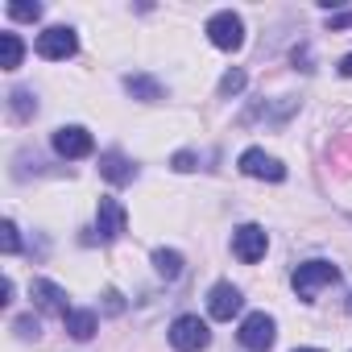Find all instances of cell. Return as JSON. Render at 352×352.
Returning a JSON list of instances; mask_svg holds the SVG:
<instances>
[{"instance_id": "cell-9", "label": "cell", "mask_w": 352, "mask_h": 352, "mask_svg": "<svg viewBox=\"0 0 352 352\" xmlns=\"http://www.w3.org/2000/svg\"><path fill=\"white\" fill-rule=\"evenodd\" d=\"M96 228H100V241H120L124 228H129V212H124L112 195H104V199L96 204Z\"/></svg>"}, {"instance_id": "cell-21", "label": "cell", "mask_w": 352, "mask_h": 352, "mask_svg": "<svg viewBox=\"0 0 352 352\" xmlns=\"http://www.w3.org/2000/svg\"><path fill=\"white\" fill-rule=\"evenodd\" d=\"M13 331H17L21 340H38V336H42V323H38L34 315H21V319H13Z\"/></svg>"}, {"instance_id": "cell-18", "label": "cell", "mask_w": 352, "mask_h": 352, "mask_svg": "<svg viewBox=\"0 0 352 352\" xmlns=\"http://www.w3.org/2000/svg\"><path fill=\"white\" fill-rule=\"evenodd\" d=\"M245 83H249V79H245V71H241V67H232V71H224V79H220V96H224V100H228V96H241V91H245Z\"/></svg>"}, {"instance_id": "cell-6", "label": "cell", "mask_w": 352, "mask_h": 352, "mask_svg": "<svg viewBox=\"0 0 352 352\" xmlns=\"http://www.w3.org/2000/svg\"><path fill=\"white\" fill-rule=\"evenodd\" d=\"M54 153L58 157H67V162H75V157H87L91 149H96V141H91V133L83 129V124H63V129H54Z\"/></svg>"}, {"instance_id": "cell-19", "label": "cell", "mask_w": 352, "mask_h": 352, "mask_svg": "<svg viewBox=\"0 0 352 352\" xmlns=\"http://www.w3.org/2000/svg\"><path fill=\"white\" fill-rule=\"evenodd\" d=\"M9 17L13 21H42V5H38V0H34V5H30V0H13Z\"/></svg>"}, {"instance_id": "cell-27", "label": "cell", "mask_w": 352, "mask_h": 352, "mask_svg": "<svg viewBox=\"0 0 352 352\" xmlns=\"http://www.w3.org/2000/svg\"><path fill=\"white\" fill-rule=\"evenodd\" d=\"M294 352H323V348H294Z\"/></svg>"}, {"instance_id": "cell-4", "label": "cell", "mask_w": 352, "mask_h": 352, "mask_svg": "<svg viewBox=\"0 0 352 352\" xmlns=\"http://www.w3.org/2000/svg\"><path fill=\"white\" fill-rule=\"evenodd\" d=\"M241 344L249 348V352H270L274 348V340H278V323H274V315H265V311H253V315H245L241 319Z\"/></svg>"}, {"instance_id": "cell-25", "label": "cell", "mask_w": 352, "mask_h": 352, "mask_svg": "<svg viewBox=\"0 0 352 352\" xmlns=\"http://www.w3.org/2000/svg\"><path fill=\"white\" fill-rule=\"evenodd\" d=\"M336 71H340V75H344V79H352V54H344V58H340V67H336Z\"/></svg>"}, {"instance_id": "cell-3", "label": "cell", "mask_w": 352, "mask_h": 352, "mask_svg": "<svg viewBox=\"0 0 352 352\" xmlns=\"http://www.w3.org/2000/svg\"><path fill=\"white\" fill-rule=\"evenodd\" d=\"M204 34L212 38L216 50H241V46H245V21H241V13H232V9L212 13Z\"/></svg>"}, {"instance_id": "cell-10", "label": "cell", "mask_w": 352, "mask_h": 352, "mask_svg": "<svg viewBox=\"0 0 352 352\" xmlns=\"http://www.w3.org/2000/svg\"><path fill=\"white\" fill-rule=\"evenodd\" d=\"M241 307H245V294L232 282H216L208 290V315L212 319H232V315H241Z\"/></svg>"}, {"instance_id": "cell-12", "label": "cell", "mask_w": 352, "mask_h": 352, "mask_svg": "<svg viewBox=\"0 0 352 352\" xmlns=\"http://www.w3.org/2000/svg\"><path fill=\"white\" fill-rule=\"evenodd\" d=\"M100 174H104L112 187H124V183L137 179V166H133L120 149H108V153H100Z\"/></svg>"}, {"instance_id": "cell-5", "label": "cell", "mask_w": 352, "mask_h": 352, "mask_svg": "<svg viewBox=\"0 0 352 352\" xmlns=\"http://www.w3.org/2000/svg\"><path fill=\"white\" fill-rule=\"evenodd\" d=\"M75 50H79V38L71 25H50L38 34V54L50 63H67V58H75Z\"/></svg>"}, {"instance_id": "cell-11", "label": "cell", "mask_w": 352, "mask_h": 352, "mask_svg": "<svg viewBox=\"0 0 352 352\" xmlns=\"http://www.w3.org/2000/svg\"><path fill=\"white\" fill-rule=\"evenodd\" d=\"M30 298L42 307V311H54V315H71V307H67V290L63 286H54L50 278H34V286H30Z\"/></svg>"}, {"instance_id": "cell-17", "label": "cell", "mask_w": 352, "mask_h": 352, "mask_svg": "<svg viewBox=\"0 0 352 352\" xmlns=\"http://www.w3.org/2000/svg\"><path fill=\"white\" fill-rule=\"evenodd\" d=\"M9 100H13V116H17V120H30V116L38 112V100H34V91H25V87H17Z\"/></svg>"}, {"instance_id": "cell-28", "label": "cell", "mask_w": 352, "mask_h": 352, "mask_svg": "<svg viewBox=\"0 0 352 352\" xmlns=\"http://www.w3.org/2000/svg\"><path fill=\"white\" fill-rule=\"evenodd\" d=\"M348 311H352V294H348Z\"/></svg>"}, {"instance_id": "cell-2", "label": "cell", "mask_w": 352, "mask_h": 352, "mask_svg": "<svg viewBox=\"0 0 352 352\" xmlns=\"http://www.w3.org/2000/svg\"><path fill=\"white\" fill-rule=\"evenodd\" d=\"M170 344H174V352H204L212 344V331L199 315H179L170 323Z\"/></svg>"}, {"instance_id": "cell-7", "label": "cell", "mask_w": 352, "mask_h": 352, "mask_svg": "<svg viewBox=\"0 0 352 352\" xmlns=\"http://www.w3.org/2000/svg\"><path fill=\"white\" fill-rule=\"evenodd\" d=\"M265 249H270V236H265L261 224H241V228L232 232V253H236L245 265H257V261L265 257Z\"/></svg>"}, {"instance_id": "cell-16", "label": "cell", "mask_w": 352, "mask_h": 352, "mask_svg": "<svg viewBox=\"0 0 352 352\" xmlns=\"http://www.w3.org/2000/svg\"><path fill=\"white\" fill-rule=\"evenodd\" d=\"M63 323H67V331H71L75 340H91V336H96V327H100L96 311H71Z\"/></svg>"}, {"instance_id": "cell-1", "label": "cell", "mask_w": 352, "mask_h": 352, "mask_svg": "<svg viewBox=\"0 0 352 352\" xmlns=\"http://www.w3.org/2000/svg\"><path fill=\"white\" fill-rule=\"evenodd\" d=\"M336 282H340V265H331V261H302V265L290 274V286H294V294H298L302 302H315L319 290H323V286H336Z\"/></svg>"}, {"instance_id": "cell-14", "label": "cell", "mask_w": 352, "mask_h": 352, "mask_svg": "<svg viewBox=\"0 0 352 352\" xmlns=\"http://www.w3.org/2000/svg\"><path fill=\"white\" fill-rule=\"evenodd\" d=\"M21 58H25V42L5 30V34H0V67H5V71H17Z\"/></svg>"}, {"instance_id": "cell-22", "label": "cell", "mask_w": 352, "mask_h": 352, "mask_svg": "<svg viewBox=\"0 0 352 352\" xmlns=\"http://www.w3.org/2000/svg\"><path fill=\"white\" fill-rule=\"evenodd\" d=\"M170 166H174V170H179V174H191V170H199V157H195L191 149H179V153H174V157H170Z\"/></svg>"}, {"instance_id": "cell-15", "label": "cell", "mask_w": 352, "mask_h": 352, "mask_svg": "<svg viewBox=\"0 0 352 352\" xmlns=\"http://www.w3.org/2000/svg\"><path fill=\"white\" fill-rule=\"evenodd\" d=\"M153 270L166 278V282H174L183 274V253L179 249H153Z\"/></svg>"}, {"instance_id": "cell-13", "label": "cell", "mask_w": 352, "mask_h": 352, "mask_svg": "<svg viewBox=\"0 0 352 352\" xmlns=\"http://www.w3.org/2000/svg\"><path fill=\"white\" fill-rule=\"evenodd\" d=\"M124 91H129L133 100H141V104L166 100V87H162L157 79H149V75H124Z\"/></svg>"}, {"instance_id": "cell-26", "label": "cell", "mask_w": 352, "mask_h": 352, "mask_svg": "<svg viewBox=\"0 0 352 352\" xmlns=\"http://www.w3.org/2000/svg\"><path fill=\"white\" fill-rule=\"evenodd\" d=\"M13 290H17L13 278H5V286H0V294H5V298H0V302H13Z\"/></svg>"}, {"instance_id": "cell-20", "label": "cell", "mask_w": 352, "mask_h": 352, "mask_svg": "<svg viewBox=\"0 0 352 352\" xmlns=\"http://www.w3.org/2000/svg\"><path fill=\"white\" fill-rule=\"evenodd\" d=\"M0 249H5L9 257L21 249V236H17V224H13V220H5V224H0Z\"/></svg>"}, {"instance_id": "cell-8", "label": "cell", "mask_w": 352, "mask_h": 352, "mask_svg": "<svg viewBox=\"0 0 352 352\" xmlns=\"http://www.w3.org/2000/svg\"><path fill=\"white\" fill-rule=\"evenodd\" d=\"M236 166H241V174H249V179H265V183H282L286 179V166L278 157H270L265 149H257V145L245 149Z\"/></svg>"}, {"instance_id": "cell-23", "label": "cell", "mask_w": 352, "mask_h": 352, "mask_svg": "<svg viewBox=\"0 0 352 352\" xmlns=\"http://www.w3.org/2000/svg\"><path fill=\"white\" fill-rule=\"evenodd\" d=\"M104 311H108V315H120V311H124L120 290H104Z\"/></svg>"}, {"instance_id": "cell-24", "label": "cell", "mask_w": 352, "mask_h": 352, "mask_svg": "<svg viewBox=\"0 0 352 352\" xmlns=\"http://www.w3.org/2000/svg\"><path fill=\"white\" fill-rule=\"evenodd\" d=\"M327 30H331V34L352 30V9H348V13H331V17H327Z\"/></svg>"}]
</instances>
